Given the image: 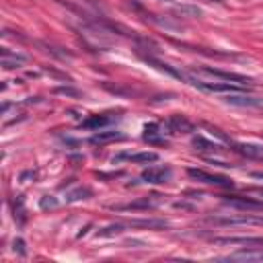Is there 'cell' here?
<instances>
[{
    "instance_id": "obj_1",
    "label": "cell",
    "mask_w": 263,
    "mask_h": 263,
    "mask_svg": "<svg viewBox=\"0 0 263 263\" xmlns=\"http://www.w3.org/2000/svg\"><path fill=\"white\" fill-rule=\"evenodd\" d=\"M206 220L216 226H263V216L255 214H239V216H208Z\"/></svg>"
},
{
    "instance_id": "obj_2",
    "label": "cell",
    "mask_w": 263,
    "mask_h": 263,
    "mask_svg": "<svg viewBox=\"0 0 263 263\" xmlns=\"http://www.w3.org/2000/svg\"><path fill=\"white\" fill-rule=\"evenodd\" d=\"M226 206L236 208L241 212H263V201L255 197H243V196H220Z\"/></svg>"
},
{
    "instance_id": "obj_3",
    "label": "cell",
    "mask_w": 263,
    "mask_h": 263,
    "mask_svg": "<svg viewBox=\"0 0 263 263\" xmlns=\"http://www.w3.org/2000/svg\"><path fill=\"white\" fill-rule=\"evenodd\" d=\"M187 175H189L191 179L206 183V185H216V187H234L232 179H229V177H222V175H212V173H206L204 169H187Z\"/></svg>"
},
{
    "instance_id": "obj_4",
    "label": "cell",
    "mask_w": 263,
    "mask_h": 263,
    "mask_svg": "<svg viewBox=\"0 0 263 263\" xmlns=\"http://www.w3.org/2000/svg\"><path fill=\"white\" fill-rule=\"evenodd\" d=\"M214 245H243L247 249H263V236H216Z\"/></svg>"
},
{
    "instance_id": "obj_5",
    "label": "cell",
    "mask_w": 263,
    "mask_h": 263,
    "mask_svg": "<svg viewBox=\"0 0 263 263\" xmlns=\"http://www.w3.org/2000/svg\"><path fill=\"white\" fill-rule=\"evenodd\" d=\"M189 84L197 86L201 91H210V93H234V91H241L243 86L241 84H230V82H204V81H197V78L191 76L189 78Z\"/></svg>"
},
{
    "instance_id": "obj_6",
    "label": "cell",
    "mask_w": 263,
    "mask_h": 263,
    "mask_svg": "<svg viewBox=\"0 0 263 263\" xmlns=\"http://www.w3.org/2000/svg\"><path fill=\"white\" fill-rule=\"evenodd\" d=\"M199 72L210 74V76H216V78H222V81H230V82L241 84V86H253V78L243 76V74L224 72V70H216V68H199Z\"/></svg>"
},
{
    "instance_id": "obj_7",
    "label": "cell",
    "mask_w": 263,
    "mask_h": 263,
    "mask_svg": "<svg viewBox=\"0 0 263 263\" xmlns=\"http://www.w3.org/2000/svg\"><path fill=\"white\" fill-rule=\"evenodd\" d=\"M166 126H169L171 134H191V132L196 130V126L191 124L185 115H179V113L171 115L169 121H166Z\"/></svg>"
},
{
    "instance_id": "obj_8",
    "label": "cell",
    "mask_w": 263,
    "mask_h": 263,
    "mask_svg": "<svg viewBox=\"0 0 263 263\" xmlns=\"http://www.w3.org/2000/svg\"><path fill=\"white\" fill-rule=\"evenodd\" d=\"M230 146L236 154L243 156V159L263 161V146H259V144H234V142H230Z\"/></svg>"
},
{
    "instance_id": "obj_9",
    "label": "cell",
    "mask_w": 263,
    "mask_h": 263,
    "mask_svg": "<svg viewBox=\"0 0 263 263\" xmlns=\"http://www.w3.org/2000/svg\"><path fill=\"white\" fill-rule=\"evenodd\" d=\"M171 169L169 166H150V169H146L144 173H142V179L146 181V183H166L171 179Z\"/></svg>"
},
{
    "instance_id": "obj_10",
    "label": "cell",
    "mask_w": 263,
    "mask_h": 263,
    "mask_svg": "<svg viewBox=\"0 0 263 263\" xmlns=\"http://www.w3.org/2000/svg\"><path fill=\"white\" fill-rule=\"evenodd\" d=\"M161 197L159 194H152V196H146L138 201H132V204H126V206H113V210H148V208H156L161 204Z\"/></svg>"
},
{
    "instance_id": "obj_11",
    "label": "cell",
    "mask_w": 263,
    "mask_h": 263,
    "mask_svg": "<svg viewBox=\"0 0 263 263\" xmlns=\"http://www.w3.org/2000/svg\"><path fill=\"white\" fill-rule=\"evenodd\" d=\"M126 226H128V229H152V230H161V229H166L169 222H166V220H154V218H144V220L136 218V220H128Z\"/></svg>"
},
{
    "instance_id": "obj_12",
    "label": "cell",
    "mask_w": 263,
    "mask_h": 263,
    "mask_svg": "<svg viewBox=\"0 0 263 263\" xmlns=\"http://www.w3.org/2000/svg\"><path fill=\"white\" fill-rule=\"evenodd\" d=\"M224 101L236 105V107H261L263 105V99L247 97V95H229V97H224Z\"/></svg>"
},
{
    "instance_id": "obj_13",
    "label": "cell",
    "mask_w": 263,
    "mask_h": 263,
    "mask_svg": "<svg viewBox=\"0 0 263 263\" xmlns=\"http://www.w3.org/2000/svg\"><path fill=\"white\" fill-rule=\"evenodd\" d=\"M25 62H27V56H23V54H11L6 48L2 49V68L11 70V68H16L19 64H25Z\"/></svg>"
},
{
    "instance_id": "obj_14",
    "label": "cell",
    "mask_w": 263,
    "mask_h": 263,
    "mask_svg": "<svg viewBox=\"0 0 263 263\" xmlns=\"http://www.w3.org/2000/svg\"><path fill=\"white\" fill-rule=\"evenodd\" d=\"M191 144H194V148H196V150H199V152H220L222 150L218 144L210 142V140L201 138V136H196L194 140H191Z\"/></svg>"
},
{
    "instance_id": "obj_15",
    "label": "cell",
    "mask_w": 263,
    "mask_h": 263,
    "mask_svg": "<svg viewBox=\"0 0 263 263\" xmlns=\"http://www.w3.org/2000/svg\"><path fill=\"white\" fill-rule=\"evenodd\" d=\"M109 124H111V117H107V115H91L89 119L82 121L81 128H84V130H99V128L109 126Z\"/></svg>"
},
{
    "instance_id": "obj_16",
    "label": "cell",
    "mask_w": 263,
    "mask_h": 263,
    "mask_svg": "<svg viewBox=\"0 0 263 263\" xmlns=\"http://www.w3.org/2000/svg\"><path fill=\"white\" fill-rule=\"evenodd\" d=\"M89 197H93L91 187H76L66 194V201H70V204H72V201H81V199H89Z\"/></svg>"
},
{
    "instance_id": "obj_17",
    "label": "cell",
    "mask_w": 263,
    "mask_h": 263,
    "mask_svg": "<svg viewBox=\"0 0 263 263\" xmlns=\"http://www.w3.org/2000/svg\"><path fill=\"white\" fill-rule=\"evenodd\" d=\"M111 140H124V134L119 132H99L91 138L93 144H103V142H111Z\"/></svg>"
},
{
    "instance_id": "obj_18",
    "label": "cell",
    "mask_w": 263,
    "mask_h": 263,
    "mask_svg": "<svg viewBox=\"0 0 263 263\" xmlns=\"http://www.w3.org/2000/svg\"><path fill=\"white\" fill-rule=\"evenodd\" d=\"M126 159L132 161V163H144V164H148V163H156V161H159V154H156V152H138V154H128Z\"/></svg>"
},
{
    "instance_id": "obj_19",
    "label": "cell",
    "mask_w": 263,
    "mask_h": 263,
    "mask_svg": "<svg viewBox=\"0 0 263 263\" xmlns=\"http://www.w3.org/2000/svg\"><path fill=\"white\" fill-rule=\"evenodd\" d=\"M124 229H128L126 222H124V224H119V222H117V224H109V226H105V229L99 230V236H113V234H119Z\"/></svg>"
},
{
    "instance_id": "obj_20",
    "label": "cell",
    "mask_w": 263,
    "mask_h": 263,
    "mask_svg": "<svg viewBox=\"0 0 263 263\" xmlns=\"http://www.w3.org/2000/svg\"><path fill=\"white\" fill-rule=\"evenodd\" d=\"M15 220H19V224H25V208H23V197H16L13 204Z\"/></svg>"
},
{
    "instance_id": "obj_21",
    "label": "cell",
    "mask_w": 263,
    "mask_h": 263,
    "mask_svg": "<svg viewBox=\"0 0 263 263\" xmlns=\"http://www.w3.org/2000/svg\"><path fill=\"white\" fill-rule=\"evenodd\" d=\"M39 206H41V210H54V208H58V199L51 196H43Z\"/></svg>"
},
{
    "instance_id": "obj_22",
    "label": "cell",
    "mask_w": 263,
    "mask_h": 263,
    "mask_svg": "<svg viewBox=\"0 0 263 263\" xmlns=\"http://www.w3.org/2000/svg\"><path fill=\"white\" fill-rule=\"evenodd\" d=\"M204 128H206V130H210V134H212V136H218V138L222 140V142H226V144H230V142H232V140H230L229 136H226V134H222V130H218V128L210 126V124H204Z\"/></svg>"
},
{
    "instance_id": "obj_23",
    "label": "cell",
    "mask_w": 263,
    "mask_h": 263,
    "mask_svg": "<svg viewBox=\"0 0 263 263\" xmlns=\"http://www.w3.org/2000/svg\"><path fill=\"white\" fill-rule=\"evenodd\" d=\"M54 93H58V95H66V97H81V93H78L76 89H70V86H56Z\"/></svg>"
},
{
    "instance_id": "obj_24",
    "label": "cell",
    "mask_w": 263,
    "mask_h": 263,
    "mask_svg": "<svg viewBox=\"0 0 263 263\" xmlns=\"http://www.w3.org/2000/svg\"><path fill=\"white\" fill-rule=\"evenodd\" d=\"M156 134H159V124H146L144 126V140L156 138Z\"/></svg>"
},
{
    "instance_id": "obj_25",
    "label": "cell",
    "mask_w": 263,
    "mask_h": 263,
    "mask_svg": "<svg viewBox=\"0 0 263 263\" xmlns=\"http://www.w3.org/2000/svg\"><path fill=\"white\" fill-rule=\"evenodd\" d=\"M15 251H19V255H25V253H27V251H25V241L23 239L15 241Z\"/></svg>"
},
{
    "instance_id": "obj_26",
    "label": "cell",
    "mask_w": 263,
    "mask_h": 263,
    "mask_svg": "<svg viewBox=\"0 0 263 263\" xmlns=\"http://www.w3.org/2000/svg\"><path fill=\"white\" fill-rule=\"evenodd\" d=\"M31 177H35V171H27V173H23V175H21V181H27V179H31Z\"/></svg>"
},
{
    "instance_id": "obj_27",
    "label": "cell",
    "mask_w": 263,
    "mask_h": 263,
    "mask_svg": "<svg viewBox=\"0 0 263 263\" xmlns=\"http://www.w3.org/2000/svg\"><path fill=\"white\" fill-rule=\"evenodd\" d=\"M204 2H222V0H204Z\"/></svg>"
},
{
    "instance_id": "obj_28",
    "label": "cell",
    "mask_w": 263,
    "mask_h": 263,
    "mask_svg": "<svg viewBox=\"0 0 263 263\" xmlns=\"http://www.w3.org/2000/svg\"><path fill=\"white\" fill-rule=\"evenodd\" d=\"M255 191H257V194H261V196H263V187H257Z\"/></svg>"
}]
</instances>
